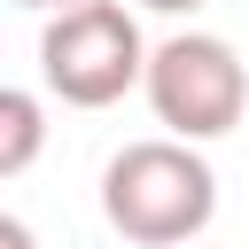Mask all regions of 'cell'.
Returning a JSON list of instances; mask_svg holds the SVG:
<instances>
[{
    "label": "cell",
    "mask_w": 249,
    "mask_h": 249,
    "mask_svg": "<svg viewBox=\"0 0 249 249\" xmlns=\"http://www.w3.org/2000/svg\"><path fill=\"white\" fill-rule=\"evenodd\" d=\"M148 39L124 0H70L39 31V78L62 109H109L132 86H148Z\"/></svg>",
    "instance_id": "cell-2"
},
{
    "label": "cell",
    "mask_w": 249,
    "mask_h": 249,
    "mask_svg": "<svg viewBox=\"0 0 249 249\" xmlns=\"http://www.w3.org/2000/svg\"><path fill=\"white\" fill-rule=\"evenodd\" d=\"M0 249H39V241H31V226H23V218H0Z\"/></svg>",
    "instance_id": "cell-5"
},
{
    "label": "cell",
    "mask_w": 249,
    "mask_h": 249,
    "mask_svg": "<svg viewBox=\"0 0 249 249\" xmlns=\"http://www.w3.org/2000/svg\"><path fill=\"white\" fill-rule=\"evenodd\" d=\"M16 8H39V16H54V8H70V0H16Z\"/></svg>",
    "instance_id": "cell-7"
},
{
    "label": "cell",
    "mask_w": 249,
    "mask_h": 249,
    "mask_svg": "<svg viewBox=\"0 0 249 249\" xmlns=\"http://www.w3.org/2000/svg\"><path fill=\"white\" fill-rule=\"evenodd\" d=\"M140 8H156V16H195L202 0H140Z\"/></svg>",
    "instance_id": "cell-6"
},
{
    "label": "cell",
    "mask_w": 249,
    "mask_h": 249,
    "mask_svg": "<svg viewBox=\"0 0 249 249\" xmlns=\"http://www.w3.org/2000/svg\"><path fill=\"white\" fill-rule=\"evenodd\" d=\"M39 140H47V109H39V93L8 86V93H0V179H23L31 156H39Z\"/></svg>",
    "instance_id": "cell-4"
},
{
    "label": "cell",
    "mask_w": 249,
    "mask_h": 249,
    "mask_svg": "<svg viewBox=\"0 0 249 249\" xmlns=\"http://www.w3.org/2000/svg\"><path fill=\"white\" fill-rule=\"evenodd\" d=\"M148 109L179 140H218L249 109V70L218 31H171L148 54Z\"/></svg>",
    "instance_id": "cell-3"
},
{
    "label": "cell",
    "mask_w": 249,
    "mask_h": 249,
    "mask_svg": "<svg viewBox=\"0 0 249 249\" xmlns=\"http://www.w3.org/2000/svg\"><path fill=\"white\" fill-rule=\"evenodd\" d=\"M101 218L132 249H187L218 218V171L202 163V140H132L101 171Z\"/></svg>",
    "instance_id": "cell-1"
}]
</instances>
